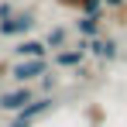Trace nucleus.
<instances>
[{
	"label": "nucleus",
	"instance_id": "obj_1",
	"mask_svg": "<svg viewBox=\"0 0 127 127\" xmlns=\"http://www.w3.org/2000/svg\"><path fill=\"white\" fill-rule=\"evenodd\" d=\"M45 72H48V59H17V62L7 69V76L17 86H31L34 79H41Z\"/></svg>",
	"mask_w": 127,
	"mask_h": 127
},
{
	"label": "nucleus",
	"instance_id": "obj_2",
	"mask_svg": "<svg viewBox=\"0 0 127 127\" xmlns=\"http://www.w3.org/2000/svg\"><path fill=\"white\" fill-rule=\"evenodd\" d=\"M52 110H55V100H52V96H34L21 113H14V120H10L7 127H34L41 117H48Z\"/></svg>",
	"mask_w": 127,
	"mask_h": 127
},
{
	"label": "nucleus",
	"instance_id": "obj_3",
	"mask_svg": "<svg viewBox=\"0 0 127 127\" xmlns=\"http://www.w3.org/2000/svg\"><path fill=\"white\" fill-rule=\"evenodd\" d=\"M34 96H38V93H34L31 86H14V89H3V93H0V110H3V113H21L24 106L34 100Z\"/></svg>",
	"mask_w": 127,
	"mask_h": 127
},
{
	"label": "nucleus",
	"instance_id": "obj_4",
	"mask_svg": "<svg viewBox=\"0 0 127 127\" xmlns=\"http://www.w3.org/2000/svg\"><path fill=\"white\" fill-rule=\"evenodd\" d=\"M34 24H38V21H34V10H14V17H10V21H0V34H3V38H17V41H21Z\"/></svg>",
	"mask_w": 127,
	"mask_h": 127
},
{
	"label": "nucleus",
	"instance_id": "obj_5",
	"mask_svg": "<svg viewBox=\"0 0 127 127\" xmlns=\"http://www.w3.org/2000/svg\"><path fill=\"white\" fill-rule=\"evenodd\" d=\"M83 59H86V41H79L76 48H62V52H55L52 62L59 65V69H79Z\"/></svg>",
	"mask_w": 127,
	"mask_h": 127
},
{
	"label": "nucleus",
	"instance_id": "obj_6",
	"mask_svg": "<svg viewBox=\"0 0 127 127\" xmlns=\"http://www.w3.org/2000/svg\"><path fill=\"white\" fill-rule=\"evenodd\" d=\"M14 55L17 59H48V48L38 38H21V41L14 45Z\"/></svg>",
	"mask_w": 127,
	"mask_h": 127
},
{
	"label": "nucleus",
	"instance_id": "obj_7",
	"mask_svg": "<svg viewBox=\"0 0 127 127\" xmlns=\"http://www.w3.org/2000/svg\"><path fill=\"white\" fill-rule=\"evenodd\" d=\"M86 52H93L96 59H117V45L110 41V38H93V41H86Z\"/></svg>",
	"mask_w": 127,
	"mask_h": 127
},
{
	"label": "nucleus",
	"instance_id": "obj_8",
	"mask_svg": "<svg viewBox=\"0 0 127 127\" xmlns=\"http://www.w3.org/2000/svg\"><path fill=\"white\" fill-rule=\"evenodd\" d=\"M65 38H69V31H65V28H52V31L45 34V48L62 52V48H65Z\"/></svg>",
	"mask_w": 127,
	"mask_h": 127
},
{
	"label": "nucleus",
	"instance_id": "obj_9",
	"mask_svg": "<svg viewBox=\"0 0 127 127\" xmlns=\"http://www.w3.org/2000/svg\"><path fill=\"white\" fill-rule=\"evenodd\" d=\"M76 31H79L83 38H100V17H83V21H76Z\"/></svg>",
	"mask_w": 127,
	"mask_h": 127
},
{
	"label": "nucleus",
	"instance_id": "obj_10",
	"mask_svg": "<svg viewBox=\"0 0 127 127\" xmlns=\"http://www.w3.org/2000/svg\"><path fill=\"white\" fill-rule=\"evenodd\" d=\"M55 86H59V76H52V72H45V76H41V93L48 96V93H52Z\"/></svg>",
	"mask_w": 127,
	"mask_h": 127
},
{
	"label": "nucleus",
	"instance_id": "obj_11",
	"mask_svg": "<svg viewBox=\"0 0 127 127\" xmlns=\"http://www.w3.org/2000/svg\"><path fill=\"white\" fill-rule=\"evenodd\" d=\"M10 17H14V3L3 0V3H0V21H10Z\"/></svg>",
	"mask_w": 127,
	"mask_h": 127
},
{
	"label": "nucleus",
	"instance_id": "obj_12",
	"mask_svg": "<svg viewBox=\"0 0 127 127\" xmlns=\"http://www.w3.org/2000/svg\"><path fill=\"white\" fill-rule=\"evenodd\" d=\"M59 3H62V7H69V10H79V7H83V0H59Z\"/></svg>",
	"mask_w": 127,
	"mask_h": 127
},
{
	"label": "nucleus",
	"instance_id": "obj_13",
	"mask_svg": "<svg viewBox=\"0 0 127 127\" xmlns=\"http://www.w3.org/2000/svg\"><path fill=\"white\" fill-rule=\"evenodd\" d=\"M106 7H120V3H124V0H103Z\"/></svg>",
	"mask_w": 127,
	"mask_h": 127
}]
</instances>
